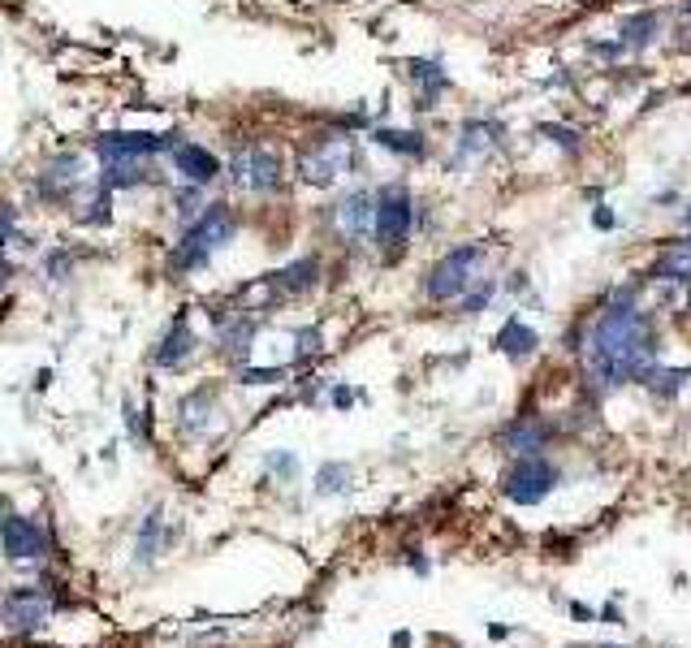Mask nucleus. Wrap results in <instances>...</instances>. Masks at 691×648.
I'll list each match as a JSON object with an SVG mask.
<instances>
[{
    "label": "nucleus",
    "instance_id": "f257e3e1",
    "mask_svg": "<svg viewBox=\"0 0 691 648\" xmlns=\"http://www.w3.org/2000/svg\"><path fill=\"white\" fill-rule=\"evenodd\" d=\"M588 360H592V372L605 385H622V381L649 372V360H653V321L640 307H631V303L610 307L596 321V328H592Z\"/></svg>",
    "mask_w": 691,
    "mask_h": 648
},
{
    "label": "nucleus",
    "instance_id": "f03ea898",
    "mask_svg": "<svg viewBox=\"0 0 691 648\" xmlns=\"http://www.w3.org/2000/svg\"><path fill=\"white\" fill-rule=\"evenodd\" d=\"M229 238H234V216L225 213V208H204V213L195 216V225L186 229L182 243L174 247L169 268H174V273H195V268H204Z\"/></svg>",
    "mask_w": 691,
    "mask_h": 648
},
{
    "label": "nucleus",
    "instance_id": "7ed1b4c3",
    "mask_svg": "<svg viewBox=\"0 0 691 648\" xmlns=\"http://www.w3.org/2000/svg\"><path fill=\"white\" fill-rule=\"evenodd\" d=\"M480 268H484V247H458V252H450L445 259L433 264V273H428V298H437V303H450V298H458V294H467V289L480 282Z\"/></svg>",
    "mask_w": 691,
    "mask_h": 648
},
{
    "label": "nucleus",
    "instance_id": "20e7f679",
    "mask_svg": "<svg viewBox=\"0 0 691 648\" xmlns=\"http://www.w3.org/2000/svg\"><path fill=\"white\" fill-rule=\"evenodd\" d=\"M351 156H355V144L346 135H320L298 151V178L312 186H328L351 169Z\"/></svg>",
    "mask_w": 691,
    "mask_h": 648
},
{
    "label": "nucleus",
    "instance_id": "39448f33",
    "mask_svg": "<svg viewBox=\"0 0 691 648\" xmlns=\"http://www.w3.org/2000/svg\"><path fill=\"white\" fill-rule=\"evenodd\" d=\"M411 220H415V208H411V195L402 186H385L381 195H372V234L381 247H402L411 238Z\"/></svg>",
    "mask_w": 691,
    "mask_h": 648
},
{
    "label": "nucleus",
    "instance_id": "423d86ee",
    "mask_svg": "<svg viewBox=\"0 0 691 648\" xmlns=\"http://www.w3.org/2000/svg\"><path fill=\"white\" fill-rule=\"evenodd\" d=\"M553 484H557V471L549 468L541 454H523V459H519V463L506 471V480H502L506 498H510V502H519V505L545 502Z\"/></svg>",
    "mask_w": 691,
    "mask_h": 648
},
{
    "label": "nucleus",
    "instance_id": "0eeeda50",
    "mask_svg": "<svg viewBox=\"0 0 691 648\" xmlns=\"http://www.w3.org/2000/svg\"><path fill=\"white\" fill-rule=\"evenodd\" d=\"M229 169H234V181L247 186V190L273 195V190L282 186V160H277V151H264V147H251V151L234 156Z\"/></svg>",
    "mask_w": 691,
    "mask_h": 648
},
{
    "label": "nucleus",
    "instance_id": "6e6552de",
    "mask_svg": "<svg viewBox=\"0 0 691 648\" xmlns=\"http://www.w3.org/2000/svg\"><path fill=\"white\" fill-rule=\"evenodd\" d=\"M174 135H105L96 151H100V160L105 165H135V160H144V156H156V151H165Z\"/></svg>",
    "mask_w": 691,
    "mask_h": 648
},
{
    "label": "nucleus",
    "instance_id": "1a4fd4ad",
    "mask_svg": "<svg viewBox=\"0 0 691 648\" xmlns=\"http://www.w3.org/2000/svg\"><path fill=\"white\" fill-rule=\"evenodd\" d=\"M48 597H39L36 588H18V592H9L4 601H0V622L9 627V631H36L48 622Z\"/></svg>",
    "mask_w": 691,
    "mask_h": 648
},
{
    "label": "nucleus",
    "instance_id": "9d476101",
    "mask_svg": "<svg viewBox=\"0 0 691 648\" xmlns=\"http://www.w3.org/2000/svg\"><path fill=\"white\" fill-rule=\"evenodd\" d=\"M0 540H4V553L18 558V562H36V558L48 553V532L39 528L36 519H4Z\"/></svg>",
    "mask_w": 691,
    "mask_h": 648
},
{
    "label": "nucleus",
    "instance_id": "9b49d317",
    "mask_svg": "<svg viewBox=\"0 0 691 648\" xmlns=\"http://www.w3.org/2000/svg\"><path fill=\"white\" fill-rule=\"evenodd\" d=\"M169 160H174V169H178L190 186H208V181H217V174H220V160L199 144H174L169 147Z\"/></svg>",
    "mask_w": 691,
    "mask_h": 648
},
{
    "label": "nucleus",
    "instance_id": "f8f14e48",
    "mask_svg": "<svg viewBox=\"0 0 691 648\" xmlns=\"http://www.w3.org/2000/svg\"><path fill=\"white\" fill-rule=\"evenodd\" d=\"M337 225H342L351 238H367V229H372V195H367V190L346 195V199L337 204Z\"/></svg>",
    "mask_w": 691,
    "mask_h": 648
},
{
    "label": "nucleus",
    "instance_id": "ddd939ff",
    "mask_svg": "<svg viewBox=\"0 0 691 648\" xmlns=\"http://www.w3.org/2000/svg\"><path fill=\"white\" fill-rule=\"evenodd\" d=\"M186 355H195V328H190L186 321H174V328L160 337L156 363H160V367H178Z\"/></svg>",
    "mask_w": 691,
    "mask_h": 648
},
{
    "label": "nucleus",
    "instance_id": "4468645a",
    "mask_svg": "<svg viewBox=\"0 0 691 648\" xmlns=\"http://www.w3.org/2000/svg\"><path fill=\"white\" fill-rule=\"evenodd\" d=\"M78 169H82V160H78V156H61V160L48 169V178H43V195H48V199H52V195H57V199H66L73 186L82 181Z\"/></svg>",
    "mask_w": 691,
    "mask_h": 648
},
{
    "label": "nucleus",
    "instance_id": "2eb2a0df",
    "mask_svg": "<svg viewBox=\"0 0 691 648\" xmlns=\"http://www.w3.org/2000/svg\"><path fill=\"white\" fill-rule=\"evenodd\" d=\"M653 273L661 277V282H691V238L688 243H679L674 252L661 255Z\"/></svg>",
    "mask_w": 691,
    "mask_h": 648
},
{
    "label": "nucleus",
    "instance_id": "dca6fc26",
    "mask_svg": "<svg viewBox=\"0 0 691 648\" xmlns=\"http://www.w3.org/2000/svg\"><path fill=\"white\" fill-rule=\"evenodd\" d=\"M497 346L506 351L510 360H523V355H532L536 351V328H527V324L510 321L502 333H497Z\"/></svg>",
    "mask_w": 691,
    "mask_h": 648
},
{
    "label": "nucleus",
    "instance_id": "f3484780",
    "mask_svg": "<svg viewBox=\"0 0 691 648\" xmlns=\"http://www.w3.org/2000/svg\"><path fill=\"white\" fill-rule=\"evenodd\" d=\"M506 445L523 459V454H536L541 445H545V429L541 424H514V429L506 432Z\"/></svg>",
    "mask_w": 691,
    "mask_h": 648
},
{
    "label": "nucleus",
    "instance_id": "a211bd4d",
    "mask_svg": "<svg viewBox=\"0 0 691 648\" xmlns=\"http://www.w3.org/2000/svg\"><path fill=\"white\" fill-rule=\"evenodd\" d=\"M372 139L381 147H389V151H406V156H419V151H424V139L411 135V130H376Z\"/></svg>",
    "mask_w": 691,
    "mask_h": 648
},
{
    "label": "nucleus",
    "instance_id": "6ab92c4d",
    "mask_svg": "<svg viewBox=\"0 0 691 648\" xmlns=\"http://www.w3.org/2000/svg\"><path fill=\"white\" fill-rule=\"evenodd\" d=\"M220 342H225V351L234 346V360H243L247 355V342H251V324L247 321H234L225 333H220Z\"/></svg>",
    "mask_w": 691,
    "mask_h": 648
},
{
    "label": "nucleus",
    "instance_id": "aec40b11",
    "mask_svg": "<svg viewBox=\"0 0 691 648\" xmlns=\"http://www.w3.org/2000/svg\"><path fill=\"white\" fill-rule=\"evenodd\" d=\"M320 264L316 259H303V264H290L286 273H282V289H307L312 286V273H316Z\"/></svg>",
    "mask_w": 691,
    "mask_h": 648
},
{
    "label": "nucleus",
    "instance_id": "412c9836",
    "mask_svg": "<svg viewBox=\"0 0 691 648\" xmlns=\"http://www.w3.org/2000/svg\"><path fill=\"white\" fill-rule=\"evenodd\" d=\"M156 523H160V514H151L144 528V540H139V562H147L151 558V549H156Z\"/></svg>",
    "mask_w": 691,
    "mask_h": 648
},
{
    "label": "nucleus",
    "instance_id": "4be33fe9",
    "mask_svg": "<svg viewBox=\"0 0 691 648\" xmlns=\"http://www.w3.org/2000/svg\"><path fill=\"white\" fill-rule=\"evenodd\" d=\"M9 229H13V213H9V208H0V243L9 238Z\"/></svg>",
    "mask_w": 691,
    "mask_h": 648
},
{
    "label": "nucleus",
    "instance_id": "5701e85b",
    "mask_svg": "<svg viewBox=\"0 0 691 648\" xmlns=\"http://www.w3.org/2000/svg\"><path fill=\"white\" fill-rule=\"evenodd\" d=\"M9 286V264H4V259H0V289Z\"/></svg>",
    "mask_w": 691,
    "mask_h": 648
},
{
    "label": "nucleus",
    "instance_id": "b1692460",
    "mask_svg": "<svg viewBox=\"0 0 691 648\" xmlns=\"http://www.w3.org/2000/svg\"><path fill=\"white\" fill-rule=\"evenodd\" d=\"M688 225H691V213H688Z\"/></svg>",
    "mask_w": 691,
    "mask_h": 648
}]
</instances>
